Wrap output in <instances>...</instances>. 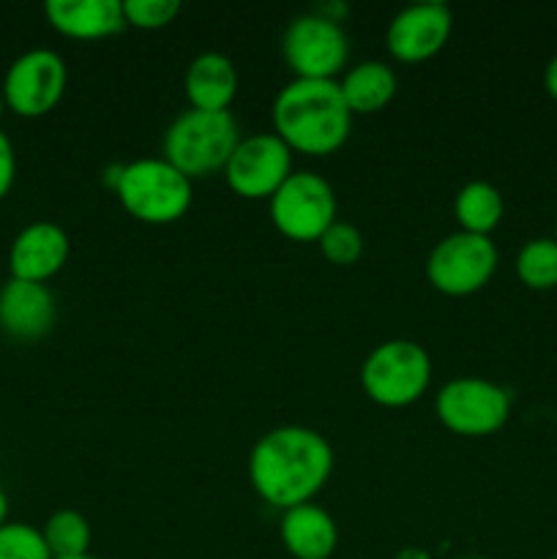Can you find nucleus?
Wrapping results in <instances>:
<instances>
[{"label":"nucleus","instance_id":"f257e3e1","mask_svg":"<svg viewBox=\"0 0 557 559\" xmlns=\"http://www.w3.org/2000/svg\"><path fill=\"white\" fill-rule=\"evenodd\" d=\"M333 473V448L309 426H276L249 453V484L276 511L315 500Z\"/></svg>","mask_w":557,"mask_h":559},{"label":"nucleus","instance_id":"f03ea898","mask_svg":"<svg viewBox=\"0 0 557 559\" xmlns=\"http://www.w3.org/2000/svg\"><path fill=\"white\" fill-rule=\"evenodd\" d=\"M353 118L339 80H293L271 107L273 134L300 156H331L353 131Z\"/></svg>","mask_w":557,"mask_h":559},{"label":"nucleus","instance_id":"7ed1b4c3","mask_svg":"<svg viewBox=\"0 0 557 559\" xmlns=\"http://www.w3.org/2000/svg\"><path fill=\"white\" fill-rule=\"evenodd\" d=\"M238 142L240 131L233 112L186 109L164 131L162 158L189 180L208 178L213 173H224Z\"/></svg>","mask_w":557,"mask_h":559},{"label":"nucleus","instance_id":"20e7f679","mask_svg":"<svg viewBox=\"0 0 557 559\" xmlns=\"http://www.w3.org/2000/svg\"><path fill=\"white\" fill-rule=\"evenodd\" d=\"M112 191L131 218L151 227L180 222L194 200L191 180L167 158H137L120 164Z\"/></svg>","mask_w":557,"mask_h":559},{"label":"nucleus","instance_id":"39448f33","mask_svg":"<svg viewBox=\"0 0 557 559\" xmlns=\"http://www.w3.org/2000/svg\"><path fill=\"white\" fill-rule=\"evenodd\" d=\"M429 385V353L410 338H388L377 344L360 364V388L377 407H410L426 396Z\"/></svg>","mask_w":557,"mask_h":559},{"label":"nucleus","instance_id":"423d86ee","mask_svg":"<svg viewBox=\"0 0 557 559\" xmlns=\"http://www.w3.org/2000/svg\"><path fill=\"white\" fill-rule=\"evenodd\" d=\"M271 224L295 243H317L336 222V191L322 175L298 169L268 200Z\"/></svg>","mask_w":557,"mask_h":559},{"label":"nucleus","instance_id":"0eeeda50","mask_svg":"<svg viewBox=\"0 0 557 559\" xmlns=\"http://www.w3.org/2000/svg\"><path fill=\"white\" fill-rule=\"evenodd\" d=\"M500 262L495 240L486 235L451 233L426 257V282L448 298H467L491 282Z\"/></svg>","mask_w":557,"mask_h":559},{"label":"nucleus","instance_id":"6e6552de","mask_svg":"<svg viewBox=\"0 0 557 559\" xmlns=\"http://www.w3.org/2000/svg\"><path fill=\"white\" fill-rule=\"evenodd\" d=\"M435 413L451 435L491 437L511 418V396L484 377H457L437 391Z\"/></svg>","mask_w":557,"mask_h":559},{"label":"nucleus","instance_id":"1a4fd4ad","mask_svg":"<svg viewBox=\"0 0 557 559\" xmlns=\"http://www.w3.org/2000/svg\"><path fill=\"white\" fill-rule=\"evenodd\" d=\"M282 52L295 80H336L349 60V41L339 22L309 11L287 25Z\"/></svg>","mask_w":557,"mask_h":559},{"label":"nucleus","instance_id":"9d476101","mask_svg":"<svg viewBox=\"0 0 557 559\" xmlns=\"http://www.w3.org/2000/svg\"><path fill=\"white\" fill-rule=\"evenodd\" d=\"M5 109L20 118H44L63 98L69 85V69L63 55L55 49H27L5 69Z\"/></svg>","mask_w":557,"mask_h":559},{"label":"nucleus","instance_id":"9b49d317","mask_svg":"<svg viewBox=\"0 0 557 559\" xmlns=\"http://www.w3.org/2000/svg\"><path fill=\"white\" fill-rule=\"evenodd\" d=\"M293 173V151L273 131H265L240 136L224 167V180L244 200H271Z\"/></svg>","mask_w":557,"mask_h":559},{"label":"nucleus","instance_id":"f8f14e48","mask_svg":"<svg viewBox=\"0 0 557 559\" xmlns=\"http://www.w3.org/2000/svg\"><path fill=\"white\" fill-rule=\"evenodd\" d=\"M451 33L453 14L446 3H415L388 22L386 44L393 60L415 66L442 52Z\"/></svg>","mask_w":557,"mask_h":559},{"label":"nucleus","instance_id":"ddd939ff","mask_svg":"<svg viewBox=\"0 0 557 559\" xmlns=\"http://www.w3.org/2000/svg\"><path fill=\"white\" fill-rule=\"evenodd\" d=\"M58 320V300L47 284L9 278L0 287V331L14 342H42Z\"/></svg>","mask_w":557,"mask_h":559},{"label":"nucleus","instance_id":"4468645a","mask_svg":"<svg viewBox=\"0 0 557 559\" xmlns=\"http://www.w3.org/2000/svg\"><path fill=\"white\" fill-rule=\"evenodd\" d=\"M71 254V240L66 229L55 222H33L16 233L9 249L11 278L47 284L66 267Z\"/></svg>","mask_w":557,"mask_h":559},{"label":"nucleus","instance_id":"2eb2a0df","mask_svg":"<svg viewBox=\"0 0 557 559\" xmlns=\"http://www.w3.org/2000/svg\"><path fill=\"white\" fill-rule=\"evenodd\" d=\"M44 14L52 31L74 41H102L129 27L123 0H49Z\"/></svg>","mask_w":557,"mask_h":559},{"label":"nucleus","instance_id":"dca6fc26","mask_svg":"<svg viewBox=\"0 0 557 559\" xmlns=\"http://www.w3.org/2000/svg\"><path fill=\"white\" fill-rule=\"evenodd\" d=\"M278 538L293 559H331L339 546V527L325 508L306 502L282 513Z\"/></svg>","mask_w":557,"mask_h":559},{"label":"nucleus","instance_id":"f3484780","mask_svg":"<svg viewBox=\"0 0 557 559\" xmlns=\"http://www.w3.org/2000/svg\"><path fill=\"white\" fill-rule=\"evenodd\" d=\"M183 93L191 109L205 112H229V104L238 96V71L222 52H202L189 63L183 76Z\"/></svg>","mask_w":557,"mask_h":559},{"label":"nucleus","instance_id":"a211bd4d","mask_svg":"<svg viewBox=\"0 0 557 559\" xmlns=\"http://www.w3.org/2000/svg\"><path fill=\"white\" fill-rule=\"evenodd\" d=\"M342 96L353 115H375L396 96V71L386 60H360L339 80Z\"/></svg>","mask_w":557,"mask_h":559},{"label":"nucleus","instance_id":"6ab92c4d","mask_svg":"<svg viewBox=\"0 0 557 559\" xmlns=\"http://www.w3.org/2000/svg\"><path fill=\"white\" fill-rule=\"evenodd\" d=\"M502 213H506V202H502L500 189L489 180H470L453 197V216L462 233L489 238L500 227Z\"/></svg>","mask_w":557,"mask_h":559},{"label":"nucleus","instance_id":"aec40b11","mask_svg":"<svg viewBox=\"0 0 557 559\" xmlns=\"http://www.w3.org/2000/svg\"><path fill=\"white\" fill-rule=\"evenodd\" d=\"M44 540L49 546L52 559H69L91 555V522L74 508H60L44 522L42 527Z\"/></svg>","mask_w":557,"mask_h":559},{"label":"nucleus","instance_id":"412c9836","mask_svg":"<svg viewBox=\"0 0 557 559\" xmlns=\"http://www.w3.org/2000/svg\"><path fill=\"white\" fill-rule=\"evenodd\" d=\"M517 276L530 289H555L557 287V240L555 238H533L519 249Z\"/></svg>","mask_w":557,"mask_h":559},{"label":"nucleus","instance_id":"4be33fe9","mask_svg":"<svg viewBox=\"0 0 557 559\" xmlns=\"http://www.w3.org/2000/svg\"><path fill=\"white\" fill-rule=\"evenodd\" d=\"M317 246H320L322 257H325L331 265L349 267L364 257L366 240H364V233H360L355 224L339 222L336 218V222L325 229V235L317 240Z\"/></svg>","mask_w":557,"mask_h":559},{"label":"nucleus","instance_id":"5701e85b","mask_svg":"<svg viewBox=\"0 0 557 559\" xmlns=\"http://www.w3.org/2000/svg\"><path fill=\"white\" fill-rule=\"evenodd\" d=\"M0 559H52L42 530L25 522H5L0 527Z\"/></svg>","mask_w":557,"mask_h":559},{"label":"nucleus","instance_id":"b1692460","mask_svg":"<svg viewBox=\"0 0 557 559\" xmlns=\"http://www.w3.org/2000/svg\"><path fill=\"white\" fill-rule=\"evenodd\" d=\"M183 5L178 0H123L126 25L137 31H162L178 20Z\"/></svg>","mask_w":557,"mask_h":559},{"label":"nucleus","instance_id":"393cba45","mask_svg":"<svg viewBox=\"0 0 557 559\" xmlns=\"http://www.w3.org/2000/svg\"><path fill=\"white\" fill-rule=\"evenodd\" d=\"M14 180H16V153H14V145H11L9 134L0 129V200L9 197Z\"/></svg>","mask_w":557,"mask_h":559},{"label":"nucleus","instance_id":"a878e982","mask_svg":"<svg viewBox=\"0 0 557 559\" xmlns=\"http://www.w3.org/2000/svg\"><path fill=\"white\" fill-rule=\"evenodd\" d=\"M544 87H546V93H549V96L557 102V55L549 60V63H546Z\"/></svg>","mask_w":557,"mask_h":559},{"label":"nucleus","instance_id":"bb28decb","mask_svg":"<svg viewBox=\"0 0 557 559\" xmlns=\"http://www.w3.org/2000/svg\"><path fill=\"white\" fill-rule=\"evenodd\" d=\"M9 522V497H5V491L0 489V527Z\"/></svg>","mask_w":557,"mask_h":559},{"label":"nucleus","instance_id":"cd10ccee","mask_svg":"<svg viewBox=\"0 0 557 559\" xmlns=\"http://www.w3.org/2000/svg\"><path fill=\"white\" fill-rule=\"evenodd\" d=\"M5 112V96H3V85H0V118H3Z\"/></svg>","mask_w":557,"mask_h":559},{"label":"nucleus","instance_id":"c85d7f7f","mask_svg":"<svg viewBox=\"0 0 557 559\" xmlns=\"http://www.w3.org/2000/svg\"><path fill=\"white\" fill-rule=\"evenodd\" d=\"M69 559H98V557H93V555H82V557H69Z\"/></svg>","mask_w":557,"mask_h":559},{"label":"nucleus","instance_id":"c756f323","mask_svg":"<svg viewBox=\"0 0 557 559\" xmlns=\"http://www.w3.org/2000/svg\"><path fill=\"white\" fill-rule=\"evenodd\" d=\"M555 240H557V218H555Z\"/></svg>","mask_w":557,"mask_h":559},{"label":"nucleus","instance_id":"7c9ffc66","mask_svg":"<svg viewBox=\"0 0 557 559\" xmlns=\"http://www.w3.org/2000/svg\"><path fill=\"white\" fill-rule=\"evenodd\" d=\"M552 559H557V555H555V557H552Z\"/></svg>","mask_w":557,"mask_h":559}]
</instances>
